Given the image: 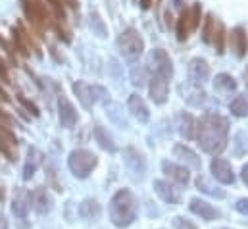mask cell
<instances>
[{
    "label": "cell",
    "mask_w": 248,
    "mask_h": 229,
    "mask_svg": "<svg viewBox=\"0 0 248 229\" xmlns=\"http://www.w3.org/2000/svg\"><path fill=\"white\" fill-rule=\"evenodd\" d=\"M229 137V121L227 117L219 114H204L196 121V133L194 139L198 141V147L212 154L214 158L221 154L227 147Z\"/></svg>",
    "instance_id": "obj_1"
},
{
    "label": "cell",
    "mask_w": 248,
    "mask_h": 229,
    "mask_svg": "<svg viewBox=\"0 0 248 229\" xmlns=\"http://www.w3.org/2000/svg\"><path fill=\"white\" fill-rule=\"evenodd\" d=\"M110 220L116 228L125 229L129 226H133V222L137 220V210H139V204H137V198L135 195L129 191V189H120L112 200H110Z\"/></svg>",
    "instance_id": "obj_2"
},
{
    "label": "cell",
    "mask_w": 248,
    "mask_h": 229,
    "mask_svg": "<svg viewBox=\"0 0 248 229\" xmlns=\"http://www.w3.org/2000/svg\"><path fill=\"white\" fill-rule=\"evenodd\" d=\"M96 164H98V158L89 148H77L67 158V166L77 179H87L93 173V170L96 168Z\"/></svg>",
    "instance_id": "obj_3"
},
{
    "label": "cell",
    "mask_w": 248,
    "mask_h": 229,
    "mask_svg": "<svg viewBox=\"0 0 248 229\" xmlns=\"http://www.w3.org/2000/svg\"><path fill=\"white\" fill-rule=\"evenodd\" d=\"M118 49L127 60H137L144 50V41L135 27H127L118 37Z\"/></svg>",
    "instance_id": "obj_4"
},
{
    "label": "cell",
    "mask_w": 248,
    "mask_h": 229,
    "mask_svg": "<svg viewBox=\"0 0 248 229\" xmlns=\"http://www.w3.org/2000/svg\"><path fill=\"white\" fill-rule=\"evenodd\" d=\"M21 2V8H23V14H25V17L37 27V29H45L46 25H48V14H46V10L43 8V4L41 2H37V0H19Z\"/></svg>",
    "instance_id": "obj_5"
},
{
    "label": "cell",
    "mask_w": 248,
    "mask_h": 229,
    "mask_svg": "<svg viewBox=\"0 0 248 229\" xmlns=\"http://www.w3.org/2000/svg\"><path fill=\"white\" fill-rule=\"evenodd\" d=\"M148 93L154 104H166L168 95H170V79L152 73V77L148 79Z\"/></svg>",
    "instance_id": "obj_6"
},
{
    "label": "cell",
    "mask_w": 248,
    "mask_h": 229,
    "mask_svg": "<svg viewBox=\"0 0 248 229\" xmlns=\"http://www.w3.org/2000/svg\"><path fill=\"white\" fill-rule=\"evenodd\" d=\"M150 64L154 67V73L166 77V79H171L173 77V64H171V58L166 50L162 49H156L152 54H150Z\"/></svg>",
    "instance_id": "obj_7"
},
{
    "label": "cell",
    "mask_w": 248,
    "mask_h": 229,
    "mask_svg": "<svg viewBox=\"0 0 248 229\" xmlns=\"http://www.w3.org/2000/svg\"><path fill=\"white\" fill-rule=\"evenodd\" d=\"M0 152L10 160H17V137L12 133V129L0 125Z\"/></svg>",
    "instance_id": "obj_8"
},
{
    "label": "cell",
    "mask_w": 248,
    "mask_h": 229,
    "mask_svg": "<svg viewBox=\"0 0 248 229\" xmlns=\"http://www.w3.org/2000/svg\"><path fill=\"white\" fill-rule=\"evenodd\" d=\"M210 172L214 175V179H217L223 185H233L235 183L233 168L225 158H214L212 164H210Z\"/></svg>",
    "instance_id": "obj_9"
},
{
    "label": "cell",
    "mask_w": 248,
    "mask_h": 229,
    "mask_svg": "<svg viewBox=\"0 0 248 229\" xmlns=\"http://www.w3.org/2000/svg\"><path fill=\"white\" fill-rule=\"evenodd\" d=\"M188 208H190L192 214H196V216H198L200 220H204V222H214V220H219V218H221V212H219L216 206H212L210 202L200 200V198H190Z\"/></svg>",
    "instance_id": "obj_10"
},
{
    "label": "cell",
    "mask_w": 248,
    "mask_h": 229,
    "mask_svg": "<svg viewBox=\"0 0 248 229\" xmlns=\"http://www.w3.org/2000/svg\"><path fill=\"white\" fill-rule=\"evenodd\" d=\"M124 158L127 168H129V172L133 173L135 177H142L146 173V160H144L142 152H139L137 148L127 147L124 150Z\"/></svg>",
    "instance_id": "obj_11"
},
{
    "label": "cell",
    "mask_w": 248,
    "mask_h": 229,
    "mask_svg": "<svg viewBox=\"0 0 248 229\" xmlns=\"http://www.w3.org/2000/svg\"><path fill=\"white\" fill-rule=\"evenodd\" d=\"M154 191H156V195H158L164 202H168V204H179V202H181V193H179V189H175L170 181L156 179V181H154Z\"/></svg>",
    "instance_id": "obj_12"
},
{
    "label": "cell",
    "mask_w": 248,
    "mask_h": 229,
    "mask_svg": "<svg viewBox=\"0 0 248 229\" xmlns=\"http://www.w3.org/2000/svg\"><path fill=\"white\" fill-rule=\"evenodd\" d=\"M29 196H31V204H33V210L37 212V214H48L50 212V208H52V198H50V195H48V191L45 189V187H37V189H33L31 193H29Z\"/></svg>",
    "instance_id": "obj_13"
},
{
    "label": "cell",
    "mask_w": 248,
    "mask_h": 229,
    "mask_svg": "<svg viewBox=\"0 0 248 229\" xmlns=\"http://www.w3.org/2000/svg\"><path fill=\"white\" fill-rule=\"evenodd\" d=\"M188 75L194 85H202L210 79V65L204 58H192L188 64Z\"/></svg>",
    "instance_id": "obj_14"
},
{
    "label": "cell",
    "mask_w": 248,
    "mask_h": 229,
    "mask_svg": "<svg viewBox=\"0 0 248 229\" xmlns=\"http://www.w3.org/2000/svg\"><path fill=\"white\" fill-rule=\"evenodd\" d=\"M58 115H60L62 127H65V129H71V127L77 123V119H79L75 106H73L63 95H60V98H58Z\"/></svg>",
    "instance_id": "obj_15"
},
{
    "label": "cell",
    "mask_w": 248,
    "mask_h": 229,
    "mask_svg": "<svg viewBox=\"0 0 248 229\" xmlns=\"http://www.w3.org/2000/svg\"><path fill=\"white\" fill-rule=\"evenodd\" d=\"M229 45H231V50L235 52L237 58H245L248 50V41H247V29L237 25L231 35H229Z\"/></svg>",
    "instance_id": "obj_16"
},
{
    "label": "cell",
    "mask_w": 248,
    "mask_h": 229,
    "mask_svg": "<svg viewBox=\"0 0 248 229\" xmlns=\"http://www.w3.org/2000/svg\"><path fill=\"white\" fill-rule=\"evenodd\" d=\"M31 206V196L27 189H16L14 198H12V212L16 218H25Z\"/></svg>",
    "instance_id": "obj_17"
},
{
    "label": "cell",
    "mask_w": 248,
    "mask_h": 229,
    "mask_svg": "<svg viewBox=\"0 0 248 229\" xmlns=\"http://www.w3.org/2000/svg\"><path fill=\"white\" fill-rule=\"evenodd\" d=\"M94 91H96V87H91V85H87L85 81H75V83H73V93H75V97L79 98V102L83 104L85 110H91V108H93V104H94V100H96Z\"/></svg>",
    "instance_id": "obj_18"
},
{
    "label": "cell",
    "mask_w": 248,
    "mask_h": 229,
    "mask_svg": "<svg viewBox=\"0 0 248 229\" xmlns=\"http://www.w3.org/2000/svg\"><path fill=\"white\" fill-rule=\"evenodd\" d=\"M127 108H129V112L135 115L140 123H146V121L150 119V110H148L146 102H144L142 97L137 95V93H133V95L127 98Z\"/></svg>",
    "instance_id": "obj_19"
},
{
    "label": "cell",
    "mask_w": 248,
    "mask_h": 229,
    "mask_svg": "<svg viewBox=\"0 0 248 229\" xmlns=\"http://www.w3.org/2000/svg\"><path fill=\"white\" fill-rule=\"evenodd\" d=\"M162 170L171 181H175L179 185H188V181H190V173H188L185 166H179V164H173L170 160H164L162 162Z\"/></svg>",
    "instance_id": "obj_20"
},
{
    "label": "cell",
    "mask_w": 248,
    "mask_h": 229,
    "mask_svg": "<svg viewBox=\"0 0 248 229\" xmlns=\"http://www.w3.org/2000/svg\"><path fill=\"white\" fill-rule=\"evenodd\" d=\"M173 154H175V158H179L183 164H185V168H192V170H196V172H200V168H202V162H200V158H198V154L194 152V150H190L186 145H175V148H173Z\"/></svg>",
    "instance_id": "obj_21"
},
{
    "label": "cell",
    "mask_w": 248,
    "mask_h": 229,
    "mask_svg": "<svg viewBox=\"0 0 248 229\" xmlns=\"http://www.w3.org/2000/svg\"><path fill=\"white\" fill-rule=\"evenodd\" d=\"M43 154H41V150H37L35 147H31L29 150H27V160H25V166H23V179L25 181H29L35 172H37V168L41 166V162H43Z\"/></svg>",
    "instance_id": "obj_22"
},
{
    "label": "cell",
    "mask_w": 248,
    "mask_h": 229,
    "mask_svg": "<svg viewBox=\"0 0 248 229\" xmlns=\"http://www.w3.org/2000/svg\"><path fill=\"white\" fill-rule=\"evenodd\" d=\"M79 216L89 220V222H96L100 218V204L94 198H85L79 204Z\"/></svg>",
    "instance_id": "obj_23"
},
{
    "label": "cell",
    "mask_w": 248,
    "mask_h": 229,
    "mask_svg": "<svg viewBox=\"0 0 248 229\" xmlns=\"http://www.w3.org/2000/svg\"><path fill=\"white\" fill-rule=\"evenodd\" d=\"M177 127H179V133L185 137L186 141L194 139V133H196V121L190 114H179L177 115Z\"/></svg>",
    "instance_id": "obj_24"
},
{
    "label": "cell",
    "mask_w": 248,
    "mask_h": 229,
    "mask_svg": "<svg viewBox=\"0 0 248 229\" xmlns=\"http://www.w3.org/2000/svg\"><path fill=\"white\" fill-rule=\"evenodd\" d=\"M94 139H96V143H98L100 148H104L108 152H116L118 150V147L114 143V137L102 125H94Z\"/></svg>",
    "instance_id": "obj_25"
},
{
    "label": "cell",
    "mask_w": 248,
    "mask_h": 229,
    "mask_svg": "<svg viewBox=\"0 0 248 229\" xmlns=\"http://www.w3.org/2000/svg\"><path fill=\"white\" fill-rule=\"evenodd\" d=\"M194 183H196V189L198 191H202V193H206V195H210L214 198H225V191L219 189V187H216V185H212L206 175H198Z\"/></svg>",
    "instance_id": "obj_26"
},
{
    "label": "cell",
    "mask_w": 248,
    "mask_h": 229,
    "mask_svg": "<svg viewBox=\"0 0 248 229\" xmlns=\"http://www.w3.org/2000/svg\"><path fill=\"white\" fill-rule=\"evenodd\" d=\"M225 39H227L225 25H223L221 21H216L214 35H212V43H214V49H216L217 54H223V52H225Z\"/></svg>",
    "instance_id": "obj_27"
},
{
    "label": "cell",
    "mask_w": 248,
    "mask_h": 229,
    "mask_svg": "<svg viewBox=\"0 0 248 229\" xmlns=\"http://www.w3.org/2000/svg\"><path fill=\"white\" fill-rule=\"evenodd\" d=\"M188 33H190V21H188V10L185 8L177 19V41L185 43L188 39Z\"/></svg>",
    "instance_id": "obj_28"
},
{
    "label": "cell",
    "mask_w": 248,
    "mask_h": 229,
    "mask_svg": "<svg viewBox=\"0 0 248 229\" xmlns=\"http://www.w3.org/2000/svg\"><path fill=\"white\" fill-rule=\"evenodd\" d=\"M214 85H216V89H221V91H227V93H231V91L237 89V81H235L229 73H219V75H216Z\"/></svg>",
    "instance_id": "obj_29"
},
{
    "label": "cell",
    "mask_w": 248,
    "mask_h": 229,
    "mask_svg": "<svg viewBox=\"0 0 248 229\" xmlns=\"http://www.w3.org/2000/svg\"><path fill=\"white\" fill-rule=\"evenodd\" d=\"M91 29H93V33H94L96 37H100V39H106V37H108V27H106L104 19H102L98 14H91Z\"/></svg>",
    "instance_id": "obj_30"
},
{
    "label": "cell",
    "mask_w": 248,
    "mask_h": 229,
    "mask_svg": "<svg viewBox=\"0 0 248 229\" xmlns=\"http://www.w3.org/2000/svg\"><path fill=\"white\" fill-rule=\"evenodd\" d=\"M231 114L237 115V117H247L248 115V98L247 97H237L233 102H231Z\"/></svg>",
    "instance_id": "obj_31"
},
{
    "label": "cell",
    "mask_w": 248,
    "mask_h": 229,
    "mask_svg": "<svg viewBox=\"0 0 248 229\" xmlns=\"http://www.w3.org/2000/svg\"><path fill=\"white\" fill-rule=\"evenodd\" d=\"M188 21H190V31H196L200 27V21H202V6L198 2L192 4V8L188 10Z\"/></svg>",
    "instance_id": "obj_32"
},
{
    "label": "cell",
    "mask_w": 248,
    "mask_h": 229,
    "mask_svg": "<svg viewBox=\"0 0 248 229\" xmlns=\"http://www.w3.org/2000/svg\"><path fill=\"white\" fill-rule=\"evenodd\" d=\"M131 81H133V85L135 87H142L146 81H148V77H146V67L144 65H139V67H133L131 69Z\"/></svg>",
    "instance_id": "obj_33"
},
{
    "label": "cell",
    "mask_w": 248,
    "mask_h": 229,
    "mask_svg": "<svg viewBox=\"0 0 248 229\" xmlns=\"http://www.w3.org/2000/svg\"><path fill=\"white\" fill-rule=\"evenodd\" d=\"M214 27H216V19H214L212 14H208L206 19H204V27H202V41H204V43H212Z\"/></svg>",
    "instance_id": "obj_34"
},
{
    "label": "cell",
    "mask_w": 248,
    "mask_h": 229,
    "mask_svg": "<svg viewBox=\"0 0 248 229\" xmlns=\"http://www.w3.org/2000/svg\"><path fill=\"white\" fill-rule=\"evenodd\" d=\"M235 154L237 156L248 154V137L245 133H237L235 135Z\"/></svg>",
    "instance_id": "obj_35"
},
{
    "label": "cell",
    "mask_w": 248,
    "mask_h": 229,
    "mask_svg": "<svg viewBox=\"0 0 248 229\" xmlns=\"http://www.w3.org/2000/svg\"><path fill=\"white\" fill-rule=\"evenodd\" d=\"M12 39H14V45H16V49L19 50V54H23V56H29V49H27V45H23V41H21V33H19L17 29H12Z\"/></svg>",
    "instance_id": "obj_36"
},
{
    "label": "cell",
    "mask_w": 248,
    "mask_h": 229,
    "mask_svg": "<svg viewBox=\"0 0 248 229\" xmlns=\"http://www.w3.org/2000/svg\"><path fill=\"white\" fill-rule=\"evenodd\" d=\"M17 100H19V104H21V106H23V108H25L27 112H31L33 115H39V114H41V112H39V108H37V106H35V104H33L31 100H27L25 97L17 95Z\"/></svg>",
    "instance_id": "obj_37"
},
{
    "label": "cell",
    "mask_w": 248,
    "mask_h": 229,
    "mask_svg": "<svg viewBox=\"0 0 248 229\" xmlns=\"http://www.w3.org/2000/svg\"><path fill=\"white\" fill-rule=\"evenodd\" d=\"M173 228L175 229H198L192 222H188L186 218H181V216L173 218Z\"/></svg>",
    "instance_id": "obj_38"
},
{
    "label": "cell",
    "mask_w": 248,
    "mask_h": 229,
    "mask_svg": "<svg viewBox=\"0 0 248 229\" xmlns=\"http://www.w3.org/2000/svg\"><path fill=\"white\" fill-rule=\"evenodd\" d=\"M48 2L52 4V8H54L56 16H58L60 19H65V10H63V2H62V0H48Z\"/></svg>",
    "instance_id": "obj_39"
},
{
    "label": "cell",
    "mask_w": 248,
    "mask_h": 229,
    "mask_svg": "<svg viewBox=\"0 0 248 229\" xmlns=\"http://www.w3.org/2000/svg\"><path fill=\"white\" fill-rule=\"evenodd\" d=\"M235 208L241 212V214H245V216H248V198H241L237 204H235Z\"/></svg>",
    "instance_id": "obj_40"
},
{
    "label": "cell",
    "mask_w": 248,
    "mask_h": 229,
    "mask_svg": "<svg viewBox=\"0 0 248 229\" xmlns=\"http://www.w3.org/2000/svg\"><path fill=\"white\" fill-rule=\"evenodd\" d=\"M0 79L2 81H8V67H6V64L0 60Z\"/></svg>",
    "instance_id": "obj_41"
},
{
    "label": "cell",
    "mask_w": 248,
    "mask_h": 229,
    "mask_svg": "<svg viewBox=\"0 0 248 229\" xmlns=\"http://www.w3.org/2000/svg\"><path fill=\"white\" fill-rule=\"evenodd\" d=\"M65 6H69V8H73V10H77V6H79V2L77 0H62Z\"/></svg>",
    "instance_id": "obj_42"
},
{
    "label": "cell",
    "mask_w": 248,
    "mask_h": 229,
    "mask_svg": "<svg viewBox=\"0 0 248 229\" xmlns=\"http://www.w3.org/2000/svg\"><path fill=\"white\" fill-rule=\"evenodd\" d=\"M241 177H243V181L248 185V164L247 166H243V170H241Z\"/></svg>",
    "instance_id": "obj_43"
},
{
    "label": "cell",
    "mask_w": 248,
    "mask_h": 229,
    "mask_svg": "<svg viewBox=\"0 0 248 229\" xmlns=\"http://www.w3.org/2000/svg\"><path fill=\"white\" fill-rule=\"evenodd\" d=\"M0 100H2V102H10V97L6 95V91H4L2 87H0Z\"/></svg>",
    "instance_id": "obj_44"
},
{
    "label": "cell",
    "mask_w": 248,
    "mask_h": 229,
    "mask_svg": "<svg viewBox=\"0 0 248 229\" xmlns=\"http://www.w3.org/2000/svg\"><path fill=\"white\" fill-rule=\"evenodd\" d=\"M150 6H152V0H140V8L142 10H148Z\"/></svg>",
    "instance_id": "obj_45"
},
{
    "label": "cell",
    "mask_w": 248,
    "mask_h": 229,
    "mask_svg": "<svg viewBox=\"0 0 248 229\" xmlns=\"http://www.w3.org/2000/svg\"><path fill=\"white\" fill-rule=\"evenodd\" d=\"M0 229H8V220H6V216H2V214H0Z\"/></svg>",
    "instance_id": "obj_46"
},
{
    "label": "cell",
    "mask_w": 248,
    "mask_h": 229,
    "mask_svg": "<svg viewBox=\"0 0 248 229\" xmlns=\"http://www.w3.org/2000/svg\"><path fill=\"white\" fill-rule=\"evenodd\" d=\"M4 198H6V193H4V187L0 185V202H4Z\"/></svg>",
    "instance_id": "obj_47"
},
{
    "label": "cell",
    "mask_w": 248,
    "mask_h": 229,
    "mask_svg": "<svg viewBox=\"0 0 248 229\" xmlns=\"http://www.w3.org/2000/svg\"><path fill=\"white\" fill-rule=\"evenodd\" d=\"M245 81H247V87H248V67L245 69Z\"/></svg>",
    "instance_id": "obj_48"
},
{
    "label": "cell",
    "mask_w": 248,
    "mask_h": 229,
    "mask_svg": "<svg viewBox=\"0 0 248 229\" xmlns=\"http://www.w3.org/2000/svg\"><path fill=\"white\" fill-rule=\"evenodd\" d=\"M217 229H231V228H217Z\"/></svg>",
    "instance_id": "obj_49"
}]
</instances>
